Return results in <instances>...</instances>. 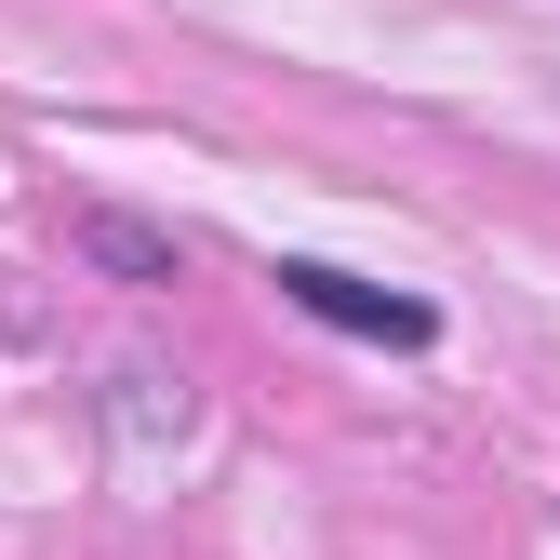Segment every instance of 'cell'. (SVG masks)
I'll list each match as a JSON object with an SVG mask.
<instances>
[{
	"mask_svg": "<svg viewBox=\"0 0 560 560\" xmlns=\"http://www.w3.org/2000/svg\"><path fill=\"white\" fill-rule=\"evenodd\" d=\"M267 280H280V294H294L307 320H334V334H374V347H428V334H441V307H428V294H387V280H361V267H320V254H280Z\"/></svg>",
	"mask_w": 560,
	"mask_h": 560,
	"instance_id": "1",
	"label": "cell"
},
{
	"mask_svg": "<svg viewBox=\"0 0 560 560\" xmlns=\"http://www.w3.org/2000/svg\"><path fill=\"white\" fill-rule=\"evenodd\" d=\"M67 241H81L107 280H133V294H161V280H187V254L148 228V214H81V228H67Z\"/></svg>",
	"mask_w": 560,
	"mask_h": 560,
	"instance_id": "2",
	"label": "cell"
}]
</instances>
